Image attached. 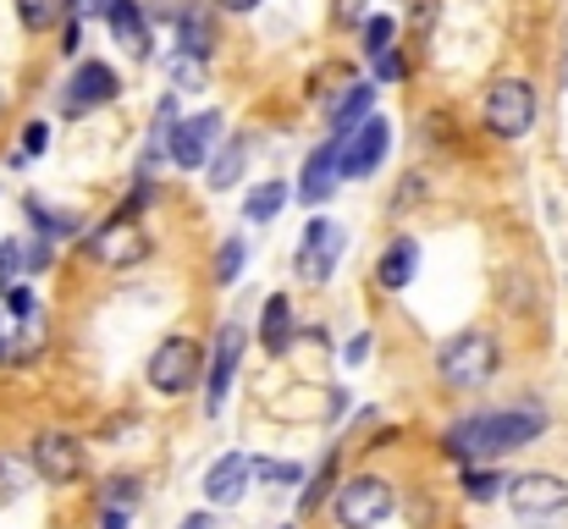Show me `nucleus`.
<instances>
[{"label":"nucleus","instance_id":"nucleus-1","mask_svg":"<svg viewBox=\"0 0 568 529\" xmlns=\"http://www.w3.org/2000/svg\"><path fill=\"white\" fill-rule=\"evenodd\" d=\"M552 425V414L541 403H514V408H491V414H469L458 425H447L442 436V452L453 464H497L503 452H519L530 441H541Z\"/></svg>","mask_w":568,"mask_h":529},{"label":"nucleus","instance_id":"nucleus-2","mask_svg":"<svg viewBox=\"0 0 568 529\" xmlns=\"http://www.w3.org/2000/svg\"><path fill=\"white\" fill-rule=\"evenodd\" d=\"M503 364V348L491 332H458L436 348V375L453 386V391H480Z\"/></svg>","mask_w":568,"mask_h":529},{"label":"nucleus","instance_id":"nucleus-3","mask_svg":"<svg viewBox=\"0 0 568 529\" xmlns=\"http://www.w3.org/2000/svg\"><path fill=\"white\" fill-rule=\"evenodd\" d=\"M503 497H508L514 519L525 529H552L568 519V480L552 475V469H525V475H514V480L503 486Z\"/></svg>","mask_w":568,"mask_h":529},{"label":"nucleus","instance_id":"nucleus-4","mask_svg":"<svg viewBox=\"0 0 568 529\" xmlns=\"http://www.w3.org/2000/svg\"><path fill=\"white\" fill-rule=\"evenodd\" d=\"M536 116H541V100H536V83H530V78H497V83L486 89L480 122H486L491 139L519 144V139L536 128Z\"/></svg>","mask_w":568,"mask_h":529},{"label":"nucleus","instance_id":"nucleus-5","mask_svg":"<svg viewBox=\"0 0 568 529\" xmlns=\"http://www.w3.org/2000/svg\"><path fill=\"white\" fill-rule=\"evenodd\" d=\"M343 254H348V232H343V221L315 215V221H304V232H298L293 271H298V282H304V287H326V282L337 276Z\"/></svg>","mask_w":568,"mask_h":529},{"label":"nucleus","instance_id":"nucleus-6","mask_svg":"<svg viewBox=\"0 0 568 529\" xmlns=\"http://www.w3.org/2000/svg\"><path fill=\"white\" fill-rule=\"evenodd\" d=\"M397 508V486L386 475H354L332 491V519L337 529H376Z\"/></svg>","mask_w":568,"mask_h":529},{"label":"nucleus","instance_id":"nucleus-7","mask_svg":"<svg viewBox=\"0 0 568 529\" xmlns=\"http://www.w3.org/2000/svg\"><path fill=\"white\" fill-rule=\"evenodd\" d=\"M83 254H89L100 271H122V265H144V260L155 254V243H150V232H144L139 221L111 215V221H100V226L89 232Z\"/></svg>","mask_w":568,"mask_h":529},{"label":"nucleus","instance_id":"nucleus-8","mask_svg":"<svg viewBox=\"0 0 568 529\" xmlns=\"http://www.w3.org/2000/svg\"><path fill=\"white\" fill-rule=\"evenodd\" d=\"M199 369H204V348H199L193 337H166L161 348L150 353L144 380H150L161 397H183L193 380H199Z\"/></svg>","mask_w":568,"mask_h":529},{"label":"nucleus","instance_id":"nucleus-9","mask_svg":"<svg viewBox=\"0 0 568 529\" xmlns=\"http://www.w3.org/2000/svg\"><path fill=\"white\" fill-rule=\"evenodd\" d=\"M386 150H392V122L386 116H365L359 128L337 133V172L348 182H359V176H371L386 161Z\"/></svg>","mask_w":568,"mask_h":529},{"label":"nucleus","instance_id":"nucleus-10","mask_svg":"<svg viewBox=\"0 0 568 529\" xmlns=\"http://www.w3.org/2000/svg\"><path fill=\"white\" fill-rule=\"evenodd\" d=\"M116 94H122V83L105 61H78V72L61 83V116H89V111L111 105Z\"/></svg>","mask_w":568,"mask_h":529},{"label":"nucleus","instance_id":"nucleus-11","mask_svg":"<svg viewBox=\"0 0 568 529\" xmlns=\"http://www.w3.org/2000/svg\"><path fill=\"white\" fill-rule=\"evenodd\" d=\"M28 458H33V475L44 486H72L83 475V441L72 430H39Z\"/></svg>","mask_w":568,"mask_h":529},{"label":"nucleus","instance_id":"nucleus-12","mask_svg":"<svg viewBox=\"0 0 568 529\" xmlns=\"http://www.w3.org/2000/svg\"><path fill=\"white\" fill-rule=\"evenodd\" d=\"M243 348H248V332L243 326H221L215 343H210V375H204V414L210 419L226 408V391H232V375L243 364Z\"/></svg>","mask_w":568,"mask_h":529},{"label":"nucleus","instance_id":"nucleus-13","mask_svg":"<svg viewBox=\"0 0 568 529\" xmlns=\"http://www.w3.org/2000/svg\"><path fill=\"white\" fill-rule=\"evenodd\" d=\"M215 144H221V111H199V116H178L166 155H172V166L199 172V166L215 155Z\"/></svg>","mask_w":568,"mask_h":529},{"label":"nucleus","instance_id":"nucleus-14","mask_svg":"<svg viewBox=\"0 0 568 529\" xmlns=\"http://www.w3.org/2000/svg\"><path fill=\"white\" fill-rule=\"evenodd\" d=\"M105 28H111V39L128 50V55H150V17H144V6L139 0H105Z\"/></svg>","mask_w":568,"mask_h":529},{"label":"nucleus","instance_id":"nucleus-15","mask_svg":"<svg viewBox=\"0 0 568 529\" xmlns=\"http://www.w3.org/2000/svg\"><path fill=\"white\" fill-rule=\"evenodd\" d=\"M337 182H343V172H337V133H332L298 172V204H326L337 193Z\"/></svg>","mask_w":568,"mask_h":529},{"label":"nucleus","instance_id":"nucleus-16","mask_svg":"<svg viewBox=\"0 0 568 529\" xmlns=\"http://www.w3.org/2000/svg\"><path fill=\"white\" fill-rule=\"evenodd\" d=\"M243 486H248V458L243 452H226L204 469V502L210 508H232L243 497Z\"/></svg>","mask_w":568,"mask_h":529},{"label":"nucleus","instance_id":"nucleus-17","mask_svg":"<svg viewBox=\"0 0 568 529\" xmlns=\"http://www.w3.org/2000/svg\"><path fill=\"white\" fill-rule=\"evenodd\" d=\"M414 265H419V243H414V237H392L376 260V282L386 293H403V287L414 282Z\"/></svg>","mask_w":568,"mask_h":529},{"label":"nucleus","instance_id":"nucleus-18","mask_svg":"<svg viewBox=\"0 0 568 529\" xmlns=\"http://www.w3.org/2000/svg\"><path fill=\"white\" fill-rule=\"evenodd\" d=\"M178 28V50H189V55H215V17H210V6L204 0H189L183 6V17L172 22Z\"/></svg>","mask_w":568,"mask_h":529},{"label":"nucleus","instance_id":"nucleus-19","mask_svg":"<svg viewBox=\"0 0 568 529\" xmlns=\"http://www.w3.org/2000/svg\"><path fill=\"white\" fill-rule=\"evenodd\" d=\"M260 348L271 353V358H282V353L293 348V304H287V293H271V298H265V315H260Z\"/></svg>","mask_w":568,"mask_h":529},{"label":"nucleus","instance_id":"nucleus-20","mask_svg":"<svg viewBox=\"0 0 568 529\" xmlns=\"http://www.w3.org/2000/svg\"><path fill=\"white\" fill-rule=\"evenodd\" d=\"M243 161H248V139L237 133V139H226V150H215L210 161H204V182H210V193H226V187H237V176H243Z\"/></svg>","mask_w":568,"mask_h":529},{"label":"nucleus","instance_id":"nucleus-21","mask_svg":"<svg viewBox=\"0 0 568 529\" xmlns=\"http://www.w3.org/2000/svg\"><path fill=\"white\" fill-rule=\"evenodd\" d=\"M371 105H376V83H348V89L337 94V105H332V133L359 128V122L371 116Z\"/></svg>","mask_w":568,"mask_h":529},{"label":"nucleus","instance_id":"nucleus-22","mask_svg":"<svg viewBox=\"0 0 568 529\" xmlns=\"http://www.w3.org/2000/svg\"><path fill=\"white\" fill-rule=\"evenodd\" d=\"M287 199H293V187L271 176V182H260V187L243 199V221H254V226H271V221L282 215V204H287Z\"/></svg>","mask_w":568,"mask_h":529},{"label":"nucleus","instance_id":"nucleus-23","mask_svg":"<svg viewBox=\"0 0 568 529\" xmlns=\"http://www.w3.org/2000/svg\"><path fill=\"white\" fill-rule=\"evenodd\" d=\"M11 6H17V22L28 33H50L72 17V0H11Z\"/></svg>","mask_w":568,"mask_h":529},{"label":"nucleus","instance_id":"nucleus-24","mask_svg":"<svg viewBox=\"0 0 568 529\" xmlns=\"http://www.w3.org/2000/svg\"><path fill=\"white\" fill-rule=\"evenodd\" d=\"M22 210H28L39 237H78V215L72 210H50L44 199H22Z\"/></svg>","mask_w":568,"mask_h":529},{"label":"nucleus","instance_id":"nucleus-25","mask_svg":"<svg viewBox=\"0 0 568 529\" xmlns=\"http://www.w3.org/2000/svg\"><path fill=\"white\" fill-rule=\"evenodd\" d=\"M166 72H172L178 94H199V89L210 83V61H204V55H189V50H172V55H166Z\"/></svg>","mask_w":568,"mask_h":529},{"label":"nucleus","instance_id":"nucleus-26","mask_svg":"<svg viewBox=\"0 0 568 529\" xmlns=\"http://www.w3.org/2000/svg\"><path fill=\"white\" fill-rule=\"evenodd\" d=\"M503 486H508V480H503L491 464H464V497H469V502H497Z\"/></svg>","mask_w":568,"mask_h":529},{"label":"nucleus","instance_id":"nucleus-27","mask_svg":"<svg viewBox=\"0 0 568 529\" xmlns=\"http://www.w3.org/2000/svg\"><path fill=\"white\" fill-rule=\"evenodd\" d=\"M243 265H248V243H243V237H226V243L215 248V271H210L215 287H232V282L243 276Z\"/></svg>","mask_w":568,"mask_h":529},{"label":"nucleus","instance_id":"nucleus-28","mask_svg":"<svg viewBox=\"0 0 568 529\" xmlns=\"http://www.w3.org/2000/svg\"><path fill=\"white\" fill-rule=\"evenodd\" d=\"M332 491H337V452H326V458H321V469H315L310 491L298 497V513H315V508H321V502H326Z\"/></svg>","mask_w":568,"mask_h":529},{"label":"nucleus","instance_id":"nucleus-29","mask_svg":"<svg viewBox=\"0 0 568 529\" xmlns=\"http://www.w3.org/2000/svg\"><path fill=\"white\" fill-rule=\"evenodd\" d=\"M139 502H144V480L139 475H111L105 491H100V508H128L133 513Z\"/></svg>","mask_w":568,"mask_h":529},{"label":"nucleus","instance_id":"nucleus-30","mask_svg":"<svg viewBox=\"0 0 568 529\" xmlns=\"http://www.w3.org/2000/svg\"><path fill=\"white\" fill-rule=\"evenodd\" d=\"M386 50H397V22L386 11H376V17H365V55L381 61Z\"/></svg>","mask_w":568,"mask_h":529},{"label":"nucleus","instance_id":"nucleus-31","mask_svg":"<svg viewBox=\"0 0 568 529\" xmlns=\"http://www.w3.org/2000/svg\"><path fill=\"white\" fill-rule=\"evenodd\" d=\"M248 480H265V486H304V469H298V464H271V458H248Z\"/></svg>","mask_w":568,"mask_h":529},{"label":"nucleus","instance_id":"nucleus-32","mask_svg":"<svg viewBox=\"0 0 568 529\" xmlns=\"http://www.w3.org/2000/svg\"><path fill=\"white\" fill-rule=\"evenodd\" d=\"M28 271V254H22V237H6L0 243V293L17 287V276Z\"/></svg>","mask_w":568,"mask_h":529},{"label":"nucleus","instance_id":"nucleus-33","mask_svg":"<svg viewBox=\"0 0 568 529\" xmlns=\"http://www.w3.org/2000/svg\"><path fill=\"white\" fill-rule=\"evenodd\" d=\"M22 480H28V469L11 452H0V502H17L22 497Z\"/></svg>","mask_w":568,"mask_h":529},{"label":"nucleus","instance_id":"nucleus-34","mask_svg":"<svg viewBox=\"0 0 568 529\" xmlns=\"http://www.w3.org/2000/svg\"><path fill=\"white\" fill-rule=\"evenodd\" d=\"M6 309H11V321H33L39 315V298L28 287H6Z\"/></svg>","mask_w":568,"mask_h":529},{"label":"nucleus","instance_id":"nucleus-35","mask_svg":"<svg viewBox=\"0 0 568 529\" xmlns=\"http://www.w3.org/2000/svg\"><path fill=\"white\" fill-rule=\"evenodd\" d=\"M44 150H50V128H44V122H28V128H22V155L39 161Z\"/></svg>","mask_w":568,"mask_h":529},{"label":"nucleus","instance_id":"nucleus-36","mask_svg":"<svg viewBox=\"0 0 568 529\" xmlns=\"http://www.w3.org/2000/svg\"><path fill=\"white\" fill-rule=\"evenodd\" d=\"M22 254H28V271H33V276H39V271H50V260H55V254H50V237L22 243Z\"/></svg>","mask_w":568,"mask_h":529},{"label":"nucleus","instance_id":"nucleus-37","mask_svg":"<svg viewBox=\"0 0 568 529\" xmlns=\"http://www.w3.org/2000/svg\"><path fill=\"white\" fill-rule=\"evenodd\" d=\"M371 67H376V83H397V78H403V55H397V50H386Z\"/></svg>","mask_w":568,"mask_h":529},{"label":"nucleus","instance_id":"nucleus-38","mask_svg":"<svg viewBox=\"0 0 568 529\" xmlns=\"http://www.w3.org/2000/svg\"><path fill=\"white\" fill-rule=\"evenodd\" d=\"M78 44H83V17H67V28H61V55H78Z\"/></svg>","mask_w":568,"mask_h":529},{"label":"nucleus","instance_id":"nucleus-39","mask_svg":"<svg viewBox=\"0 0 568 529\" xmlns=\"http://www.w3.org/2000/svg\"><path fill=\"white\" fill-rule=\"evenodd\" d=\"M183 6H189V0H150V11H144V17H155V22H178V17H183Z\"/></svg>","mask_w":568,"mask_h":529},{"label":"nucleus","instance_id":"nucleus-40","mask_svg":"<svg viewBox=\"0 0 568 529\" xmlns=\"http://www.w3.org/2000/svg\"><path fill=\"white\" fill-rule=\"evenodd\" d=\"M337 22H343V28L365 22V0H337Z\"/></svg>","mask_w":568,"mask_h":529},{"label":"nucleus","instance_id":"nucleus-41","mask_svg":"<svg viewBox=\"0 0 568 529\" xmlns=\"http://www.w3.org/2000/svg\"><path fill=\"white\" fill-rule=\"evenodd\" d=\"M128 525H133L128 508H100V529H128Z\"/></svg>","mask_w":568,"mask_h":529},{"label":"nucleus","instance_id":"nucleus-42","mask_svg":"<svg viewBox=\"0 0 568 529\" xmlns=\"http://www.w3.org/2000/svg\"><path fill=\"white\" fill-rule=\"evenodd\" d=\"M343 358H348V364H365V358H371V332H359V337L348 343V353H343Z\"/></svg>","mask_w":568,"mask_h":529},{"label":"nucleus","instance_id":"nucleus-43","mask_svg":"<svg viewBox=\"0 0 568 529\" xmlns=\"http://www.w3.org/2000/svg\"><path fill=\"white\" fill-rule=\"evenodd\" d=\"M215 6H221V11H232V17H243V11H254L260 0H215Z\"/></svg>","mask_w":568,"mask_h":529},{"label":"nucleus","instance_id":"nucleus-44","mask_svg":"<svg viewBox=\"0 0 568 529\" xmlns=\"http://www.w3.org/2000/svg\"><path fill=\"white\" fill-rule=\"evenodd\" d=\"M178 529H215V519H210V513H189Z\"/></svg>","mask_w":568,"mask_h":529},{"label":"nucleus","instance_id":"nucleus-45","mask_svg":"<svg viewBox=\"0 0 568 529\" xmlns=\"http://www.w3.org/2000/svg\"><path fill=\"white\" fill-rule=\"evenodd\" d=\"M78 11H89V17H100V11H105V0H78Z\"/></svg>","mask_w":568,"mask_h":529},{"label":"nucleus","instance_id":"nucleus-46","mask_svg":"<svg viewBox=\"0 0 568 529\" xmlns=\"http://www.w3.org/2000/svg\"><path fill=\"white\" fill-rule=\"evenodd\" d=\"M0 111H6V89H0Z\"/></svg>","mask_w":568,"mask_h":529},{"label":"nucleus","instance_id":"nucleus-47","mask_svg":"<svg viewBox=\"0 0 568 529\" xmlns=\"http://www.w3.org/2000/svg\"><path fill=\"white\" fill-rule=\"evenodd\" d=\"M282 529H298V525H282Z\"/></svg>","mask_w":568,"mask_h":529}]
</instances>
